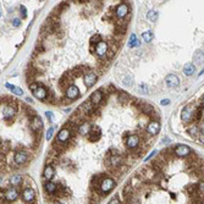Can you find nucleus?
Returning a JSON list of instances; mask_svg holds the SVG:
<instances>
[{
  "mask_svg": "<svg viewBox=\"0 0 204 204\" xmlns=\"http://www.w3.org/2000/svg\"><path fill=\"white\" fill-rule=\"evenodd\" d=\"M116 186V181L113 177H105L100 183V187H99V192L101 196H105L110 191H113V188Z\"/></svg>",
  "mask_w": 204,
  "mask_h": 204,
  "instance_id": "nucleus-1",
  "label": "nucleus"
},
{
  "mask_svg": "<svg viewBox=\"0 0 204 204\" xmlns=\"http://www.w3.org/2000/svg\"><path fill=\"white\" fill-rule=\"evenodd\" d=\"M21 197L23 199V202L31 204V203H33L34 199H36V192L32 187H28V186H25L22 192H21Z\"/></svg>",
  "mask_w": 204,
  "mask_h": 204,
  "instance_id": "nucleus-2",
  "label": "nucleus"
},
{
  "mask_svg": "<svg viewBox=\"0 0 204 204\" xmlns=\"http://www.w3.org/2000/svg\"><path fill=\"white\" fill-rule=\"evenodd\" d=\"M193 113H195V109H193L192 104H187L185 108L182 109L181 113V120L183 121V124H188L193 119Z\"/></svg>",
  "mask_w": 204,
  "mask_h": 204,
  "instance_id": "nucleus-3",
  "label": "nucleus"
},
{
  "mask_svg": "<svg viewBox=\"0 0 204 204\" xmlns=\"http://www.w3.org/2000/svg\"><path fill=\"white\" fill-rule=\"evenodd\" d=\"M74 79L75 78H74L72 74H71V71H67V72L59 79V88L61 90H66L71 86V82H72Z\"/></svg>",
  "mask_w": 204,
  "mask_h": 204,
  "instance_id": "nucleus-4",
  "label": "nucleus"
},
{
  "mask_svg": "<svg viewBox=\"0 0 204 204\" xmlns=\"http://www.w3.org/2000/svg\"><path fill=\"white\" fill-rule=\"evenodd\" d=\"M20 196V192L17 189V187H9V188H5V192H4V198L7 203H11V202H15Z\"/></svg>",
  "mask_w": 204,
  "mask_h": 204,
  "instance_id": "nucleus-5",
  "label": "nucleus"
},
{
  "mask_svg": "<svg viewBox=\"0 0 204 204\" xmlns=\"http://www.w3.org/2000/svg\"><path fill=\"white\" fill-rule=\"evenodd\" d=\"M28 153L26 150H17L14 154V164L16 165H23L28 161Z\"/></svg>",
  "mask_w": 204,
  "mask_h": 204,
  "instance_id": "nucleus-6",
  "label": "nucleus"
},
{
  "mask_svg": "<svg viewBox=\"0 0 204 204\" xmlns=\"http://www.w3.org/2000/svg\"><path fill=\"white\" fill-rule=\"evenodd\" d=\"M70 139H71V131L63 127V130H60L59 135L56 137V142H59V143H61V144H65Z\"/></svg>",
  "mask_w": 204,
  "mask_h": 204,
  "instance_id": "nucleus-7",
  "label": "nucleus"
},
{
  "mask_svg": "<svg viewBox=\"0 0 204 204\" xmlns=\"http://www.w3.org/2000/svg\"><path fill=\"white\" fill-rule=\"evenodd\" d=\"M174 154L180 158H186V157L191 155V148L185 144H180L174 149Z\"/></svg>",
  "mask_w": 204,
  "mask_h": 204,
  "instance_id": "nucleus-8",
  "label": "nucleus"
},
{
  "mask_svg": "<svg viewBox=\"0 0 204 204\" xmlns=\"http://www.w3.org/2000/svg\"><path fill=\"white\" fill-rule=\"evenodd\" d=\"M126 146H127V148L128 149H132L133 150L135 148H137L138 146H139V137H138V135H130V136H127L126 137Z\"/></svg>",
  "mask_w": 204,
  "mask_h": 204,
  "instance_id": "nucleus-9",
  "label": "nucleus"
},
{
  "mask_svg": "<svg viewBox=\"0 0 204 204\" xmlns=\"http://www.w3.org/2000/svg\"><path fill=\"white\" fill-rule=\"evenodd\" d=\"M90 103L93 104V106H97L99 105L100 103H104V98H103V93H101V89H98L95 92H93L89 98Z\"/></svg>",
  "mask_w": 204,
  "mask_h": 204,
  "instance_id": "nucleus-10",
  "label": "nucleus"
},
{
  "mask_svg": "<svg viewBox=\"0 0 204 204\" xmlns=\"http://www.w3.org/2000/svg\"><path fill=\"white\" fill-rule=\"evenodd\" d=\"M97 78H98V76H97L95 72H87L83 76V82H85L86 87L87 88H90L92 86H94L95 82H97Z\"/></svg>",
  "mask_w": 204,
  "mask_h": 204,
  "instance_id": "nucleus-11",
  "label": "nucleus"
},
{
  "mask_svg": "<svg viewBox=\"0 0 204 204\" xmlns=\"http://www.w3.org/2000/svg\"><path fill=\"white\" fill-rule=\"evenodd\" d=\"M159 131H160V122L159 121L153 120L148 124V126H147V133L148 135H150V136L158 135Z\"/></svg>",
  "mask_w": 204,
  "mask_h": 204,
  "instance_id": "nucleus-12",
  "label": "nucleus"
},
{
  "mask_svg": "<svg viewBox=\"0 0 204 204\" xmlns=\"http://www.w3.org/2000/svg\"><path fill=\"white\" fill-rule=\"evenodd\" d=\"M54 195L56 198H65L67 196L71 195V192L64 186V185H61V183H58L56 185V188H55V192H54Z\"/></svg>",
  "mask_w": 204,
  "mask_h": 204,
  "instance_id": "nucleus-13",
  "label": "nucleus"
},
{
  "mask_svg": "<svg viewBox=\"0 0 204 204\" xmlns=\"http://www.w3.org/2000/svg\"><path fill=\"white\" fill-rule=\"evenodd\" d=\"M89 70H90V67L88 65H78L74 70H71V74H72L74 78H78L81 76H83L85 72H87V71H89Z\"/></svg>",
  "mask_w": 204,
  "mask_h": 204,
  "instance_id": "nucleus-14",
  "label": "nucleus"
},
{
  "mask_svg": "<svg viewBox=\"0 0 204 204\" xmlns=\"http://www.w3.org/2000/svg\"><path fill=\"white\" fill-rule=\"evenodd\" d=\"M105 179V174H99L95 175L90 181V189L92 191H98L99 192V187H100V183Z\"/></svg>",
  "mask_w": 204,
  "mask_h": 204,
  "instance_id": "nucleus-15",
  "label": "nucleus"
},
{
  "mask_svg": "<svg viewBox=\"0 0 204 204\" xmlns=\"http://www.w3.org/2000/svg\"><path fill=\"white\" fill-rule=\"evenodd\" d=\"M87 136H88V139H89L90 142H97V141H99L100 137H101V131H100V128H99L98 126H92V128H90V131H89V133H88Z\"/></svg>",
  "mask_w": 204,
  "mask_h": 204,
  "instance_id": "nucleus-16",
  "label": "nucleus"
},
{
  "mask_svg": "<svg viewBox=\"0 0 204 204\" xmlns=\"http://www.w3.org/2000/svg\"><path fill=\"white\" fill-rule=\"evenodd\" d=\"M31 128H32V131H34V132H42L43 122H42V120H40L39 116L36 115L34 117L31 119Z\"/></svg>",
  "mask_w": 204,
  "mask_h": 204,
  "instance_id": "nucleus-17",
  "label": "nucleus"
},
{
  "mask_svg": "<svg viewBox=\"0 0 204 204\" xmlns=\"http://www.w3.org/2000/svg\"><path fill=\"white\" fill-rule=\"evenodd\" d=\"M127 15H128V5H127V4H120V5L115 9V16H116V17L124 20Z\"/></svg>",
  "mask_w": 204,
  "mask_h": 204,
  "instance_id": "nucleus-18",
  "label": "nucleus"
},
{
  "mask_svg": "<svg viewBox=\"0 0 204 204\" xmlns=\"http://www.w3.org/2000/svg\"><path fill=\"white\" fill-rule=\"evenodd\" d=\"M65 97H66V99H76V98H78L79 97V90H78V88L75 86V85H71L67 89H66V92H65Z\"/></svg>",
  "mask_w": 204,
  "mask_h": 204,
  "instance_id": "nucleus-19",
  "label": "nucleus"
},
{
  "mask_svg": "<svg viewBox=\"0 0 204 204\" xmlns=\"http://www.w3.org/2000/svg\"><path fill=\"white\" fill-rule=\"evenodd\" d=\"M48 93H49V90H48L44 86L39 85V87L33 92V95H34L37 99H39V100H44V99H47Z\"/></svg>",
  "mask_w": 204,
  "mask_h": 204,
  "instance_id": "nucleus-20",
  "label": "nucleus"
},
{
  "mask_svg": "<svg viewBox=\"0 0 204 204\" xmlns=\"http://www.w3.org/2000/svg\"><path fill=\"white\" fill-rule=\"evenodd\" d=\"M94 50H95V54L99 56V58H104L106 55V50H108V44L104 40H101L100 43H98L95 47H94Z\"/></svg>",
  "mask_w": 204,
  "mask_h": 204,
  "instance_id": "nucleus-21",
  "label": "nucleus"
},
{
  "mask_svg": "<svg viewBox=\"0 0 204 204\" xmlns=\"http://www.w3.org/2000/svg\"><path fill=\"white\" fill-rule=\"evenodd\" d=\"M165 83H166V86L168 87H170V88H175V87H177L179 85H180V79H179V77L176 76V75H168L166 76V78H165Z\"/></svg>",
  "mask_w": 204,
  "mask_h": 204,
  "instance_id": "nucleus-22",
  "label": "nucleus"
},
{
  "mask_svg": "<svg viewBox=\"0 0 204 204\" xmlns=\"http://www.w3.org/2000/svg\"><path fill=\"white\" fill-rule=\"evenodd\" d=\"M17 113V109L16 108H14L12 105H6L5 108H4V111H3V114H4V117L5 119H7V120H11L14 116H15V114Z\"/></svg>",
  "mask_w": 204,
  "mask_h": 204,
  "instance_id": "nucleus-23",
  "label": "nucleus"
},
{
  "mask_svg": "<svg viewBox=\"0 0 204 204\" xmlns=\"http://www.w3.org/2000/svg\"><path fill=\"white\" fill-rule=\"evenodd\" d=\"M55 175V169L53 165H45L44 168V171H43V177L47 180V181H52V179L54 177Z\"/></svg>",
  "mask_w": 204,
  "mask_h": 204,
  "instance_id": "nucleus-24",
  "label": "nucleus"
},
{
  "mask_svg": "<svg viewBox=\"0 0 204 204\" xmlns=\"http://www.w3.org/2000/svg\"><path fill=\"white\" fill-rule=\"evenodd\" d=\"M90 128H92V126H90L89 122L88 121H83L82 124L78 126V133H81L82 136H87L89 133Z\"/></svg>",
  "mask_w": 204,
  "mask_h": 204,
  "instance_id": "nucleus-25",
  "label": "nucleus"
},
{
  "mask_svg": "<svg viewBox=\"0 0 204 204\" xmlns=\"http://www.w3.org/2000/svg\"><path fill=\"white\" fill-rule=\"evenodd\" d=\"M187 193H188V196L191 198L193 197H196L198 195H200V191H199V186L198 185H189L187 187Z\"/></svg>",
  "mask_w": 204,
  "mask_h": 204,
  "instance_id": "nucleus-26",
  "label": "nucleus"
},
{
  "mask_svg": "<svg viewBox=\"0 0 204 204\" xmlns=\"http://www.w3.org/2000/svg\"><path fill=\"white\" fill-rule=\"evenodd\" d=\"M195 72H196V66L192 63H188V64H186L185 66H183V74H185L186 76H192Z\"/></svg>",
  "mask_w": 204,
  "mask_h": 204,
  "instance_id": "nucleus-27",
  "label": "nucleus"
},
{
  "mask_svg": "<svg viewBox=\"0 0 204 204\" xmlns=\"http://www.w3.org/2000/svg\"><path fill=\"white\" fill-rule=\"evenodd\" d=\"M203 117V103L195 110V113H193V120L196 122H199Z\"/></svg>",
  "mask_w": 204,
  "mask_h": 204,
  "instance_id": "nucleus-28",
  "label": "nucleus"
},
{
  "mask_svg": "<svg viewBox=\"0 0 204 204\" xmlns=\"http://www.w3.org/2000/svg\"><path fill=\"white\" fill-rule=\"evenodd\" d=\"M22 181H23L22 176H20V175H16V176H14V177H11V179H10L9 183H10V185H11L12 187H18V186H21Z\"/></svg>",
  "mask_w": 204,
  "mask_h": 204,
  "instance_id": "nucleus-29",
  "label": "nucleus"
},
{
  "mask_svg": "<svg viewBox=\"0 0 204 204\" xmlns=\"http://www.w3.org/2000/svg\"><path fill=\"white\" fill-rule=\"evenodd\" d=\"M55 188H56V183H54V182H52V181L44 182V189L49 193V195L54 193V192H55Z\"/></svg>",
  "mask_w": 204,
  "mask_h": 204,
  "instance_id": "nucleus-30",
  "label": "nucleus"
},
{
  "mask_svg": "<svg viewBox=\"0 0 204 204\" xmlns=\"http://www.w3.org/2000/svg\"><path fill=\"white\" fill-rule=\"evenodd\" d=\"M193 61L197 64V65H202L203 64V52L202 50H197L193 55Z\"/></svg>",
  "mask_w": 204,
  "mask_h": 204,
  "instance_id": "nucleus-31",
  "label": "nucleus"
},
{
  "mask_svg": "<svg viewBox=\"0 0 204 204\" xmlns=\"http://www.w3.org/2000/svg\"><path fill=\"white\" fill-rule=\"evenodd\" d=\"M153 38H154V34H153L152 31H146V32L142 33V39H143L146 43H150Z\"/></svg>",
  "mask_w": 204,
  "mask_h": 204,
  "instance_id": "nucleus-32",
  "label": "nucleus"
},
{
  "mask_svg": "<svg viewBox=\"0 0 204 204\" xmlns=\"http://www.w3.org/2000/svg\"><path fill=\"white\" fill-rule=\"evenodd\" d=\"M5 87L9 88V89H11L15 94L17 95H23V90L20 88V87H16V86H12V85H10V83H5Z\"/></svg>",
  "mask_w": 204,
  "mask_h": 204,
  "instance_id": "nucleus-33",
  "label": "nucleus"
},
{
  "mask_svg": "<svg viewBox=\"0 0 204 204\" xmlns=\"http://www.w3.org/2000/svg\"><path fill=\"white\" fill-rule=\"evenodd\" d=\"M147 17H148V20L150 22H155L158 20V17H159V14H158V11H155V10H150V11L148 12V15H147Z\"/></svg>",
  "mask_w": 204,
  "mask_h": 204,
  "instance_id": "nucleus-34",
  "label": "nucleus"
},
{
  "mask_svg": "<svg viewBox=\"0 0 204 204\" xmlns=\"http://www.w3.org/2000/svg\"><path fill=\"white\" fill-rule=\"evenodd\" d=\"M119 100L121 101V103L125 104L128 100H131V97L127 93H125V92H119Z\"/></svg>",
  "mask_w": 204,
  "mask_h": 204,
  "instance_id": "nucleus-35",
  "label": "nucleus"
},
{
  "mask_svg": "<svg viewBox=\"0 0 204 204\" xmlns=\"http://www.w3.org/2000/svg\"><path fill=\"white\" fill-rule=\"evenodd\" d=\"M101 40H103V39H101V36H100V34H94L93 37L90 38L89 43H90V45H92V47H93V45L95 47L98 43H100V42H101Z\"/></svg>",
  "mask_w": 204,
  "mask_h": 204,
  "instance_id": "nucleus-36",
  "label": "nucleus"
},
{
  "mask_svg": "<svg viewBox=\"0 0 204 204\" xmlns=\"http://www.w3.org/2000/svg\"><path fill=\"white\" fill-rule=\"evenodd\" d=\"M87 116H89V117H92V119H97V117L100 116V110H99L98 108H93V109L89 111V114H88Z\"/></svg>",
  "mask_w": 204,
  "mask_h": 204,
  "instance_id": "nucleus-37",
  "label": "nucleus"
},
{
  "mask_svg": "<svg viewBox=\"0 0 204 204\" xmlns=\"http://www.w3.org/2000/svg\"><path fill=\"white\" fill-rule=\"evenodd\" d=\"M128 45H130L131 48H132V47H137V45H138V42H137V36H136V34H131Z\"/></svg>",
  "mask_w": 204,
  "mask_h": 204,
  "instance_id": "nucleus-38",
  "label": "nucleus"
},
{
  "mask_svg": "<svg viewBox=\"0 0 204 204\" xmlns=\"http://www.w3.org/2000/svg\"><path fill=\"white\" fill-rule=\"evenodd\" d=\"M25 113H26V115H27L29 119H32V117L36 116V111H34L33 109H31V108H25Z\"/></svg>",
  "mask_w": 204,
  "mask_h": 204,
  "instance_id": "nucleus-39",
  "label": "nucleus"
},
{
  "mask_svg": "<svg viewBox=\"0 0 204 204\" xmlns=\"http://www.w3.org/2000/svg\"><path fill=\"white\" fill-rule=\"evenodd\" d=\"M67 7H68V4L64 1V3H61V4H60L58 7H56V10H58L59 12H61V11H63V10H65V9H67Z\"/></svg>",
  "mask_w": 204,
  "mask_h": 204,
  "instance_id": "nucleus-40",
  "label": "nucleus"
},
{
  "mask_svg": "<svg viewBox=\"0 0 204 204\" xmlns=\"http://www.w3.org/2000/svg\"><path fill=\"white\" fill-rule=\"evenodd\" d=\"M53 133H54V127L48 128L47 133H45V138H47V139H50V138H52V136H53Z\"/></svg>",
  "mask_w": 204,
  "mask_h": 204,
  "instance_id": "nucleus-41",
  "label": "nucleus"
},
{
  "mask_svg": "<svg viewBox=\"0 0 204 204\" xmlns=\"http://www.w3.org/2000/svg\"><path fill=\"white\" fill-rule=\"evenodd\" d=\"M126 86H131L132 85V76L131 75H127V77L126 78H124V81H122Z\"/></svg>",
  "mask_w": 204,
  "mask_h": 204,
  "instance_id": "nucleus-42",
  "label": "nucleus"
},
{
  "mask_svg": "<svg viewBox=\"0 0 204 204\" xmlns=\"http://www.w3.org/2000/svg\"><path fill=\"white\" fill-rule=\"evenodd\" d=\"M45 116L49 119L50 122H54V121H55V116L53 115V113H50V111H47V113H45Z\"/></svg>",
  "mask_w": 204,
  "mask_h": 204,
  "instance_id": "nucleus-43",
  "label": "nucleus"
},
{
  "mask_svg": "<svg viewBox=\"0 0 204 204\" xmlns=\"http://www.w3.org/2000/svg\"><path fill=\"white\" fill-rule=\"evenodd\" d=\"M39 85H40V83H37L36 81H34L33 83H29V88H31V90H32V92H34V90H36V89L39 87Z\"/></svg>",
  "mask_w": 204,
  "mask_h": 204,
  "instance_id": "nucleus-44",
  "label": "nucleus"
},
{
  "mask_svg": "<svg viewBox=\"0 0 204 204\" xmlns=\"http://www.w3.org/2000/svg\"><path fill=\"white\" fill-rule=\"evenodd\" d=\"M139 89H141V92H143L144 94H147V93H148V87H147L146 85H143V83H141V85H139Z\"/></svg>",
  "mask_w": 204,
  "mask_h": 204,
  "instance_id": "nucleus-45",
  "label": "nucleus"
},
{
  "mask_svg": "<svg viewBox=\"0 0 204 204\" xmlns=\"http://www.w3.org/2000/svg\"><path fill=\"white\" fill-rule=\"evenodd\" d=\"M20 10H21L22 17H26V16H27V10H26V7H25L23 5H21V6H20Z\"/></svg>",
  "mask_w": 204,
  "mask_h": 204,
  "instance_id": "nucleus-46",
  "label": "nucleus"
},
{
  "mask_svg": "<svg viewBox=\"0 0 204 204\" xmlns=\"http://www.w3.org/2000/svg\"><path fill=\"white\" fill-rule=\"evenodd\" d=\"M12 25H14L15 27H18L20 25H21V21H20V20H18V18H15V20H14V21H12Z\"/></svg>",
  "mask_w": 204,
  "mask_h": 204,
  "instance_id": "nucleus-47",
  "label": "nucleus"
},
{
  "mask_svg": "<svg viewBox=\"0 0 204 204\" xmlns=\"http://www.w3.org/2000/svg\"><path fill=\"white\" fill-rule=\"evenodd\" d=\"M109 204H120V200H119L117 198H114V199H111V200L109 202Z\"/></svg>",
  "mask_w": 204,
  "mask_h": 204,
  "instance_id": "nucleus-48",
  "label": "nucleus"
},
{
  "mask_svg": "<svg viewBox=\"0 0 204 204\" xmlns=\"http://www.w3.org/2000/svg\"><path fill=\"white\" fill-rule=\"evenodd\" d=\"M168 104H170V100H169V99L161 100V105H168Z\"/></svg>",
  "mask_w": 204,
  "mask_h": 204,
  "instance_id": "nucleus-49",
  "label": "nucleus"
},
{
  "mask_svg": "<svg viewBox=\"0 0 204 204\" xmlns=\"http://www.w3.org/2000/svg\"><path fill=\"white\" fill-rule=\"evenodd\" d=\"M75 138H71V144H72V141H74ZM68 143H70V142H68ZM71 144H68V146H71ZM65 146H67V143H65Z\"/></svg>",
  "mask_w": 204,
  "mask_h": 204,
  "instance_id": "nucleus-50",
  "label": "nucleus"
},
{
  "mask_svg": "<svg viewBox=\"0 0 204 204\" xmlns=\"http://www.w3.org/2000/svg\"><path fill=\"white\" fill-rule=\"evenodd\" d=\"M1 143H3V141H1V139H0V146H1Z\"/></svg>",
  "mask_w": 204,
  "mask_h": 204,
  "instance_id": "nucleus-51",
  "label": "nucleus"
},
{
  "mask_svg": "<svg viewBox=\"0 0 204 204\" xmlns=\"http://www.w3.org/2000/svg\"><path fill=\"white\" fill-rule=\"evenodd\" d=\"M55 204H60V203H59V202H55Z\"/></svg>",
  "mask_w": 204,
  "mask_h": 204,
  "instance_id": "nucleus-52",
  "label": "nucleus"
},
{
  "mask_svg": "<svg viewBox=\"0 0 204 204\" xmlns=\"http://www.w3.org/2000/svg\"><path fill=\"white\" fill-rule=\"evenodd\" d=\"M0 16H1V10H0Z\"/></svg>",
  "mask_w": 204,
  "mask_h": 204,
  "instance_id": "nucleus-53",
  "label": "nucleus"
},
{
  "mask_svg": "<svg viewBox=\"0 0 204 204\" xmlns=\"http://www.w3.org/2000/svg\"><path fill=\"white\" fill-rule=\"evenodd\" d=\"M0 182H1V179H0Z\"/></svg>",
  "mask_w": 204,
  "mask_h": 204,
  "instance_id": "nucleus-54",
  "label": "nucleus"
}]
</instances>
